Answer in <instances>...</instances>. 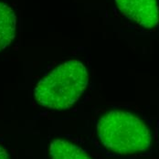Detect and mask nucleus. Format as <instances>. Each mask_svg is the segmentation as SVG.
I'll return each mask as SVG.
<instances>
[{
  "instance_id": "423d86ee",
  "label": "nucleus",
  "mask_w": 159,
  "mask_h": 159,
  "mask_svg": "<svg viewBox=\"0 0 159 159\" xmlns=\"http://www.w3.org/2000/svg\"><path fill=\"white\" fill-rule=\"evenodd\" d=\"M0 159H10L7 152L2 146H0Z\"/></svg>"
},
{
  "instance_id": "20e7f679",
  "label": "nucleus",
  "mask_w": 159,
  "mask_h": 159,
  "mask_svg": "<svg viewBox=\"0 0 159 159\" xmlns=\"http://www.w3.org/2000/svg\"><path fill=\"white\" fill-rule=\"evenodd\" d=\"M16 17L13 9L0 2V50L6 48L14 39Z\"/></svg>"
},
{
  "instance_id": "39448f33",
  "label": "nucleus",
  "mask_w": 159,
  "mask_h": 159,
  "mask_svg": "<svg viewBox=\"0 0 159 159\" xmlns=\"http://www.w3.org/2000/svg\"><path fill=\"white\" fill-rule=\"evenodd\" d=\"M51 159H92L80 147L64 139H54L49 145Z\"/></svg>"
},
{
  "instance_id": "f257e3e1",
  "label": "nucleus",
  "mask_w": 159,
  "mask_h": 159,
  "mask_svg": "<svg viewBox=\"0 0 159 159\" xmlns=\"http://www.w3.org/2000/svg\"><path fill=\"white\" fill-rule=\"evenodd\" d=\"M96 128L103 146L120 156L145 153L152 146L149 128L139 117L129 111H108L100 118Z\"/></svg>"
},
{
  "instance_id": "7ed1b4c3",
  "label": "nucleus",
  "mask_w": 159,
  "mask_h": 159,
  "mask_svg": "<svg viewBox=\"0 0 159 159\" xmlns=\"http://www.w3.org/2000/svg\"><path fill=\"white\" fill-rule=\"evenodd\" d=\"M121 14L127 19L147 30H154L159 24L157 0H115Z\"/></svg>"
},
{
  "instance_id": "f03ea898",
  "label": "nucleus",
  "mask_w": 159,
  "mask_h": 159,
  "mask_svg": "<svg viewBox=\"0 0 159 159\" xmlns=\"http://www.w3.org/2000/svg\"><path fill=\"white\" fill-rule=\"evenodd\" d=\"M88 71L78 61H68L52 70L35 87L36 101L43 107L65 110L75 104L88 85Z\"/></svg>"
}]
</instances>
